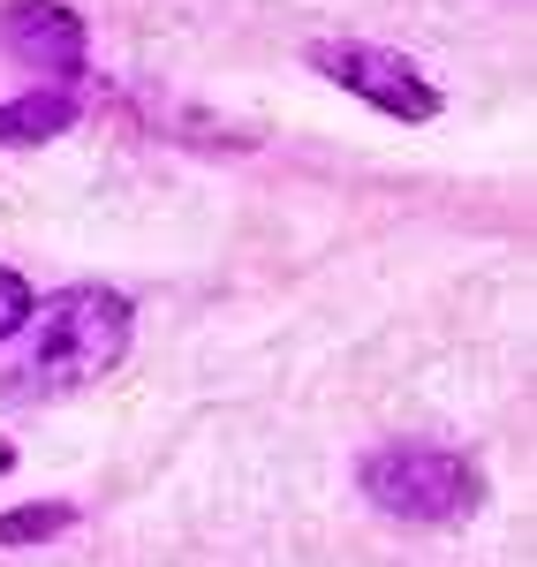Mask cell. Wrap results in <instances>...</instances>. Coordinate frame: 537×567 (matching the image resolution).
<instances>
[{"label": "cell", "mask_w": 537, "mask_h": 567, "mask_svg": "<svg viewBox=\"0 0 537 567\" xmlns=\"http://www.w3.org/2000/svg\"><path fill=\"white\" fill-rule=\"evenodd\" d=\"M136 341V310L122 288H99L76 280L61 296H45L31 310V341L16 355V371L0 379L8 401H61V393H84L99 379L122 371V355Z\"/></svg>", "instance_id": "cell-1"}, {"label": "cell", "mask_w": 537, "mask_h": 567, "mask_svg": "<svg viewBox=\"0 0 537 567\" xmlns=\"http://www.w3.org/2000/svg\"><path fill=\"white\" fill-rule=\"evenodd\" d=\"M357 492L386 515V523H424L447 529L469 523L485 507V470L454 446H424V439H386L357 462Z\"/></svg>", "instance_id": "cell-2"}, {"label": "cell", "mask_w": 537, "mask_h": 567, "mask_svg": "<svg viewBox=\"0 0 537 567\" xmlns=\"http://www.w3.org/2000/svg\"><path fill=\"white\" fill-rule=\"evenodd\" d=\"M318 76L341 91H357L371 114H386V122H440V106H447V91L432 84L409 53H394V45H371V39H318L311 53Z\"/></svg>", "instance_id": "cell-3"}, {"label": "cell", "mask_w": 537, "mask_h": 567, "mask_svg": "<svg viewBox=\"0 0 537 567\" xmlns=\"http://www.w3.org/2000/svg\"><path fill=\"white\" fill-rule=\"evenodd\" d=\"M0 53L16 69L45 76L53 91H76L84 84V61H91V39H84V16L69 0H8L0 8Z\"/></svg>", "instance_id": "cell-4"}, {"label": "cell", "mask_w": 537, "mask_h": 567, "mask_svg": "<svg viewBox=\"0 0 537 567\" xmlns=\"http://www.w3.org/2000/svg\"><path fill=\"white\" fill-rule=\"evenodd\" d=\"M84 122V99L76 91H53V84H31L23 99H0V144H53Z\"/></svg>", "instance_id": "cell-5"}, {"label": "cell", "mask_w": 537, "mask_h": 567, "mask_svg": "<svg viewBox=\"0 0 537 567\" xmlns=\"http://www.w3.org/2000/svg\"><path fill=\"white\" fill-rule=\"evenodd\" d=\"M76 529V507L69 499H31V507H0V545H45Z\"/></svg>", "instance_id": "cell-6"}, {"label": "cell", "mask_w": 537, "mask_h": 567, "mask_svg": "<svg viewBox=\"0 0 537 567\" xmlns=\"http://www.w3.org/2000/svg\"><path fill=\"white\" fill-rule=\"evenodd\" d=\"M31 310H39V296H31V280H23L16 265H0V341H16V333L31 326Z\"/></svg>", "instance_id": "cell-7"}, {"label": "cell", "mask_w": 537, "mask_h": 567, "mask_svg": "<svg viewBox=\"0 0 537 567\" xmlns=\"http://www.w3.org/2000/svg\"><path fill=\"white\" fill-rule=\"evenodd\" d=\"M8 470H16V446H8V439H0V477H8Z\"/></svg>", "instance_id": "cell-8"}]
</instances>
